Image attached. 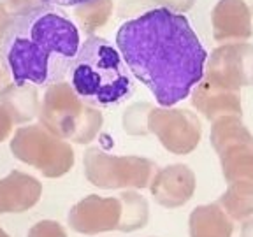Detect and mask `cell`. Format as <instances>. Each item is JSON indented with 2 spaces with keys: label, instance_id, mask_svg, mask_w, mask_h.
Segmentation results:
<instances>
[{
  "label": "cell",
  "instance_id": "1",
  "mask_svg": "<svg viewBox=\"0 0 253 237\" xmlns=\"http://www.w3.org/2000/svg\"><path fill=\"white\" fill-rule=\"evenodd\" d=\"M114 44L132 76L162 107L185 100L204 78L208 51L188 18L169 7L149 9L126 20Z\"/></svg>",
  "mask_w": 253,
  "mask_h": 237
},
{
  "label": "cell",
  "instance_id": "2",
  "mask_svg": "<svg viewBox=\"0 0 253 237\" xmlns=\"http://www.w3.org/2000/svg\"><path fill=\"white\" fill-rule=\"evenodd\" d=\"M79 44L74 21L57 5L44 4L11 20L0 51L14 84L46 88L67 78Z\"/></svg>",
  "mask_w": 253,
  "mask_h": 237
},
{
  "label": "cell",
  "instance_id": "3",
  "mask_svg": "<svg viewBox=\"0 0 253 237\" xmlns=\"http://www.w3.org/2000/svg\"><path fill=\"white\" fill-rule=\"evenodd\" d=\"M67 79L79 100L102 109L123 104L135 92V78L116 44L99 35L81 40Z\"/></svg>",
  "mask_w": 253,
  "mask_h": 237
},
{
  "label": "cell",
  "instance_id": "4",
  "mask_svg": "<svg viewBox=\"0 0 253 237\" xmlns=\"http://www.w3.org/2000/svg\"><path fill=\"white\" fill-rule=\"evenodd\" d=\"M48 2L57 5V7H72V5L84 4V2H90V0H48Z\"/></svg>",
  "mask_w": 253,
  "mask_h": 237
}]
</instances>
